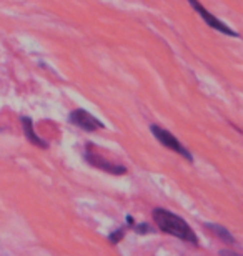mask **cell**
I'll use <instances>...</instances> for the list:
<instances>
[{
	"instance_id": "cell-3",
	"label": "cell",
	"mask_w": 243,
	"mask_h": 256,
	"mask_svg": "<svg viewBox=\"0 0 243 256\" xmlns=\"http://www.w3.org/2000/svg\"><path fill=\"white\" fill-rule=\"evenodd\" d=\"M85 160L90 163L92 166L98 168V170H103L110 175H125L127 173V168L122 166V165H117V163H110L108 160H105L100 153H97L94 150V145H87V150H85Z\"/></svg>"
},
{
	"instance_id": "cell-6",
	"label": "cell",
	"mask_w": 243,
	"mask_h": 256,
	"mask_svg": "<svg viewBox=\"0 0 243 256\" xmlns=\"http://www.w3.org/2000/svg\"><path fill=\"white\" fill-rule=\"evenodd\" d=\"M22 125H24V132L27 140L32 143V145L39 146V148H49V143L44 142L42 138L37 136V133L34 132V122L29 118V116H22Z\"/></svg>"
},
{
	"instance_id": "cell-1",
	"label": "cell",
	"mask_w": 243,
	"mask_h": 256,
	"mask_svg": "<svg viewBox=\"0 0 243 256\" xmlns=\"http://www.w3.org/2000/svg\"><path fill=\"white\" fill-rule=\"evenodd\" d=\"M152 216H153L155 224H157L163 233L177 236L178 240H182L185 243L198 244V238H196L195 232L182 216H178V214L168 212V210H165V208H155L152 212Z\"/></svg>"
},
{
	"instance_id": "cell-8",
	"label": "cell",
	"mask_w": 243,
	"mask_h": 256,
	"mask_svg": "<svg viewBox=\"0 0 243 256\" xmlns=\"http://www.w3.org/2000/svg\"><path fill=\"white\" fill-rule=\"evenodd\" d=\"M123 236H125V230H123V228H118L115 233H112L110 236H108V240H110V242H112L113 244H117Z\"/></svg>"
},
{
	"instance_id": "cell-5",
	"label": "cell",
	"mask_w": 243,
	"mask_h": 256,
	"mask_svg": "<svg viewBox=\"0 0 243 256\" xmlns=\"http://www.w3.org/2000/svg\"><path fill=\"white\" fill-rule=\"evenodd\" d=\"M69 122L70 124H74L75 126L82 128V130L85 132H95V130H100L103 128V124L98 118H95L94 115L89 114L87 110H75L72 112L69 115Z\"/></svg>"
},
{
	"instance_id": "cell-2",
	"label": "cell",
	"mask_w": 243,
	"mask_h": 256,
	"mask_svg": "<svg viewBox=\"0 0 243 256\" xmlns=\"http://www.w3.org/2000/svg\"><path fill=\"white\" fill-rule=\"evenodd\" d=\"M150 130H152L153 136L157 138V140L162 143L163 146H167L168 150H172L175 153H178V155H182L185 160H188L190 163L193 162L192 153H190L187 148H185L182 143L177 140V136H173L168 130H165V128L158 126V125H150Z\"/></svg>"
},
{
	"instance_id": "cell-7",
	"label": "cell",
	"mask_w": 243,
	"mask_h": 256,
	"mask_svg": "<svg viewBox=\"0 0 243 256\" xmlns=\"http://www.w3.org/2000/svg\"><path fill=\"white\" fill-rule=\"evenodd\" d=\"M205 228H208L211 233L215 234L216 238H220L221 242L225 244H228V246H233L235 244V238L231 236L228 230H225L223 226H220V224H215V223H205Z\"/></svg>"
},
{
	"instance_id": "cell-4",
	"label": "cell",
	"mask_w": 243,
	"mask_h": 256,
	"mask_svg": "<svg viewBox=\"0 0 243 256\" xmlns=\"http://www.w3.org/2000/svg\"><path fill=\"white\" fill-rule=\"evenodd\" d=\"M188 4L192 5V7L198 12V15L201 18L205 20L206 22V25L208 27H211V28H215V30H218V32H221V34H225V35H231V37H238V34L235 32V30H231L230 27H226V25L223 24V22H220L218 18L215 17V15H211L208 10H206L203 5H201L198 0H188Z\"/></svg>"
}]
</instances>
